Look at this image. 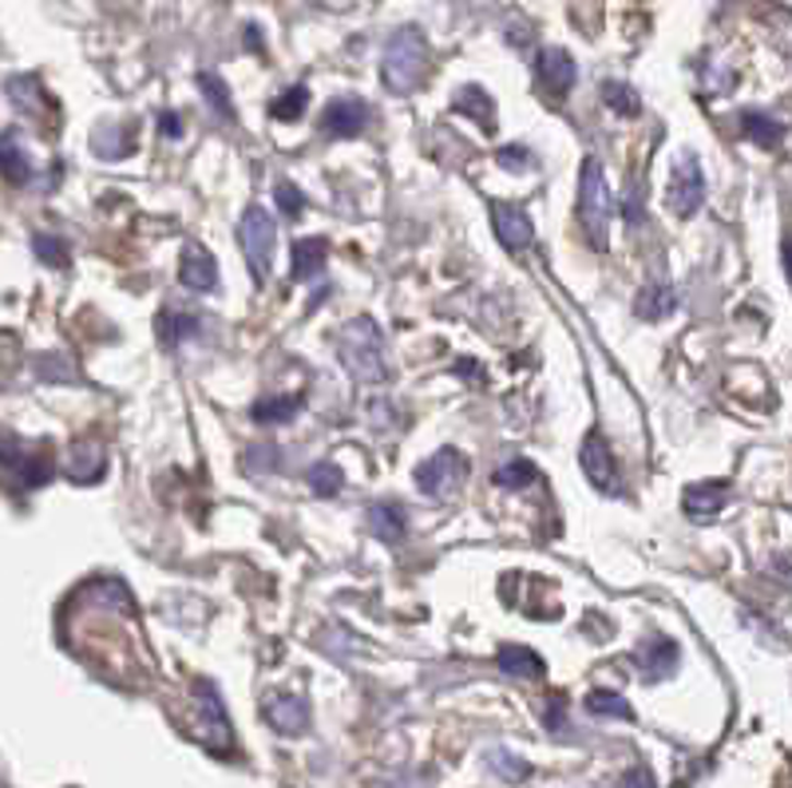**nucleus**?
I'll return each instance as SVG.
<instances>
[{
    "label": "nucleus",
    "mask_w": 792,
    "mask_h": 788,
    "mask_svg": "<svg viewBox=\"0 0 792 788\" xmlns=\"http://www.w3.org/2000/svg\"><path fill=\"white\" fill-rule=\"evenodd\" d=\"M266 714H270V721H273L278 729H282V733H302L305 721H310V714H305V702H302V697H273Z\"/></svg>",
    "instance_id": "obj_18"
},
{
    "label": "nucleus",
    "mask_w": 792,
    "mask_h": 788,
    "mask_svg": "<svg viewBox=\"0 0 792 788\" xmlns=\"http://www.w3.org/2000/svg\"><path fill=\"white\" fill-rule=\"evenodd\" d=\"M298 408H302V396H261L251 408V416L261 425H273V420H290Z\"/></svg>",
    "instance_id": "obj_22"
},
{
    "label": "nucleus",
    "mask_w": 792,
    "mask_h": 788,
    "mask_svg": "<svg viewBox=\"0 0 792 788\" xmlns=\"http://www.w3.org/2000/svg\"><path fill=\"white\" fill-rule=\"evenodd\" d=\"M28 175V166H24V159L16 155V143H12V136L4 139V178L9 183H21V178Z\"/></svg>",
    "instance_id": "obj_32"
},
{
    "label": "nucleus",
    "mask_w": 792,
    "mask_h": 788,
    "mask_svg": "<svg viewBox=\"0 0 792 788\" xmlns=\"http://www.w3.org/2000/svg\"><path fill=\"white\" fill-rule=\"evenodd\" d=\"M784 266H789V278H792V242L784 246Z\"/></svg>",
    "instance_id": "obj_37"
},
{
    "label": "nucleus",
    "mask_w": 792,
    "mask_h": 788,
    "mask_svg": "<svg viewBox=\"0 0 792 788\" xmlns=\"http://www.w3.org/2000/svg\"><path fill=\"white\" fill-rule=\"evenodd\" d=\"M674 293L666 290V286H647V290L638 293L634 301V313L642 317V322H657V317H666V313H674Z\"/></svg>",
    "instance_id": "obj_21"
},
{
    "label": "nucleus",
    "mask_w": 792,
    "mask_h": 788,
    "mask_svg": "<svg viewBox=\"0 0 792 788\" xmlns=\"http://www.w3.org/2000/svg\"><path fill=\"white\" fill-rule=\"evenodd\" d=\"M242 254H246V266H251V278L266 281V274H270V254H273V239H278V227H273L270 210L261 207H251L246 215H242Z\"/></svg>",
    "instance_id": "obj_3"
},
{
    "label": "nucleus",
    "mask_w": 792,
    "mask_h": 788,
    "mask_svg": "<svg viewBox=\"0 0 792 788\" xmlns=\"http://www.w3.org/2000/svg\"><path fill=\"white\" fill-rule=\"evenodd\" d=\"M341 484H345V472L337 464H313V472H310L313 496L329 499V496H337V491H341Z\"/></svg>",
    "instance_id": "obj_24"
},
{
    "label": "nucleus",
    "mask_w": 792,
    "mask_h": 788,
    "mask_svg": "<svg viewBox=\"0 0 792 788\" xmlns=\"http://www.w3.org/2000/svg\"><path fill=\"white\" fill-rule=\"evenodd\" d=\"M701 195H706V178H701V166L698 159L682 155L674 163V175H669V187H666V202L674 215L689 218L694 210L701 207Z\"/></svg>",
    "instance_id": "obj_6"
},
{
    "label": "nucleus",
    "mask_w": 792,
    "mask_h": 788,
    "mask_svg": "<svg viewBox=\"0 0 792 788\" xmlns=\"http://www.w3.org/2000/svg\"><path fill=\"white\" fill-rule=\"evenodd\" d=\"M178 278H183L187 290L210 293L219 286V266H214V258H210L198 242H187V246H183V262H178Z\"/></svg>",
    "instance_id": "obj_11"
},
{
    "label": "nucleus",
    "mask_w": 792,
    "mask_h": 788,
    "mask_svg": "<svg viewBox=\"0 0 792 788\" xmlns=\"http://www.w3.org/2000/svg\"><path fill=\"white\" fill-rule=\"evenodd\" d=\"M606 104L615 107L618 115H638V95L626 83H606Z\"/></svg>",
    "instance_id": "obj_30"
},
{
    "label": "nucleus",
    "mask_w": 792,
    "mask_h": 788,
    "mask_svg": "<svg viewBox=\"0 0 792 788\" xmlns=\"http://www.w3.org/2000/svg\"><path fill=\"white\" fill-rule=\"evenodd\" d=\"M583 472H586V479H591L594 488L598 491H606V496H615L618 491V464H615V456H610V448H606V440H603V432H591L583 440Z\"/></svg>",
    "instance_id": "obj_7"
},
{
    "label": "nucleus",
    "mask_w": 792,
    "mask_h": 788,
    "mask_svg": "<svg viewBox=\"0 0 792 788\" xmlns=\"http://www.w3.org/2000/svg\"><path fill=\"white\" fill-rule=\"evenodd\" d=\"M365 124H369V107L361 104V100H353V95H349V100H334L322 115V131L329 139H353L365 131Z\"/></svg>",
    "instance_id": "obj_10"
},
{
    "label": "nucleus",
    "mask_w": 792,
    "mask_h": 788,
    "mask_svg": "<svg viewBox=\"0 0 792 788\" xmlns=\"http://www.w3.org/2000/svg\"><path fill=\"white\" fill-rule=\"evenodd\" d=\"M730 499V484L725 479H701L694 488H686V511L694 519H713Z\"/></svg>",
    "instance_id": "obj_13"
},
{
    "label": "nucleus",
    "mask_w": 792,
    "mask_h": 788,
    "mask_svg": "<svg viewBox=\"0 0 792 788\" xmlns=\"http://www.w3.org/2000/svg\"><path fill=\"white\" fill-rule=\"evenodd\" d=\"M491 222H496V234H500V242L508 250H527L532 246V218H527V210L515 207V202H496L491 207Z\"/></svg>",
    "instance_id": "obj_12"
},
{
    "label": "nucleus",
    "mask_w": 792,
    "mask_h": 788,
    "mask_svg": "<svg viewBox=\"0 0 792 788\" xmlns=\"http://www.w3.org/2000/svg\"><path fill=\"white\" fill-rule=\"evenodd\" d=\"M471 464L459 448H440L436 456H428L424 464L417 467V488L424 496H452V491L468 479Z\"/></svg>",
    "instance_id": "obj_5"
},
{
    "label": "nucleus",
    "mask_w": 792,
    "mask_h": 788,
    "mask_svg": "<svg viewBox=\"0 0 792 788\" xmlns=\"http://www.w3.org/2000/svg\"><path fill=\"white\" fill-rule=\"evenodd\" d=\"M369 523H373L376 535H381L385 543H393V547L405 540L408 519H405V511L396 508V503H373V508H369Z\"/></svg>",
    "instance_id": "obj_16"
},
{
    "label": "nucleus",
    "mask_w": 792,
    "mask_h": 788,
    "mask_svg": "<svg viewBox=\"0 0 792 788\" xmlns=\"http://www.w3.org/2000/svg\"><path fill=\"white\" fill-rule=\"evenodd\" d=\"M329 258V242L325 239H302L293 246V281H310Z\"/></svg>",
    "instance_id": "obj_14"
},
{
    "label": "nucleus",
    "mask_w": 792,
    "mask_h": 788,
    "mask_svg": "<svg viewBox=\"0 0 792 788\" xmlns=\"http://www.w3.org/2000/svg\"><path fill=\"white\" fill-rule=\"evenodd\" d=\"M305 100H310V92H305V88H290L286 95H278V100H273V107H270L273 119H286V124H293V119L305 112Z\"/></svg>",
    "instance_id": "obj_27"
},
{
    "label": "nucleus",
    "mask_w": 792,
    "mask_h": 788,
    "mask_svg": "<svg viewBox=\"0 0 792 788\" xmlns=\"http://www.w3.org/2000/svg\"><path fill=\"white\" fill-rule=\"evenodd\" d=\"M456 107H459V112H468V115L476 112V115H480V124L491 127V100L480 92V88H468V92H459Z\"/></svg>",
    "instance_id": "obj_29"
},
{
    "label": "nucleus",
    "mask_w": 792,
    "mask_h": 788,
    "mask_svg": "<svg viewBox=\"0 0 792 788\" xmlns=\"http://www.w3.org/2000/svg\"><path fill=\"white\" fill-rule=\"evenodd\" d=\"M674 662H678V646L669 642V638H654V642L647 646V670H650V677L666 674V670H669Z\"/></svg>",
    "instance_id": "obj_25"
},
{
    "label": "nucleus",
    "mask_w": 792,
    "mask_h": 788,
    "mask_svg": "<svg viewBox=\"0 0 792 788\" xmlns=\"http://www.w3.org/2000/svg\"><path fill=\"white\" fill-rule=\"evenodd\" d=\"M341 361L357 381H385V361H381V329L369 317L353 322L341 333Z\"/></svg>",
    "instance_id": "obj_2"
},
{
    "label": "nucleus",
    "mask_w": 792,
    "mask_h": 788,
    "mask_svg": "<svg viewBox=\"0 0 792 788\" xmlns=\"http://www.w3.org/2000/svg\"><path fill=\"white\" fill-rule=\"evenodd\" d=\"M508 159V166H523V159H527V151L523 147H511V151H500V163Z\"/></svg>",
    "instance_id": "obj_35"
},
{
    "label": "nucleus",
    "mask_w": 792,
    "mask_h": 788,
    "mask_svg": "<svg viewBox=\"0 0 792 788\" xmlns=\"http://www.w3.org/2000/svg\"><path fill=\"white\" fill-rule=\"evenodd\" d=\"M68 476L75 479V484H92V479L104 476V452L95 444H75L72 452V464H68Z\"/></svg>",
    "instance_id": "obj_20"
},
{
    "label": "nucleus",
    "mask_w": 792,
    "mask_h": 788,
    "mask_svg": "<svg viewBox=\"0 0 792 788\" xmlns=\"http://www.w3.org/2000/svg\"><path fill=\"white\" fill-rule=\"evenodd\" d=\"M496 662L511 677H543V658L535 650H527V646H500Z\"/></svg>",
    "instance_id": "obj_15"
},
{
    "label": "nucleus",
    "mask_w": 792,
    "mask_h": 788,
    "mask_svg": "<svg viewBox=\"0 0 792 788\" xmlns=\"http://www.w3.org/2000/svg\"><path fill=\"white\" fill-rule=\"evenodd\" d=\"M741 136L745 139H753L757 147H781V139H784V127L777 124V119H769V115H761V112H745L741 115Z\"/></svg>",
    "instance_id": "obj_17"
},
{
    "label": "nucleus",
    "mask_w": 792,
    "mask_h": 788,
    "mask_svg": "<svg viewBox=\"0 0 792 788\" xmlns=\"http://www.w3.org/2000/svg\"><path fill=\"white\" fill-rule=\"evenodd\" d=\"M535 80H539L547 100H563L574 83V60L563 48H547V53H539V60H535Z\"/></svg>",
    "instance_id": "obj_9"
},
{
    "label": "nucleus",
    "mask_w": 792,
    "mask_h": 788,
    "mask_svg": "<svg viewBox=\"0 0 792 788\" xmlns=\"http://www.w3.org/2000/svg\"><path fill=\"white\" fill-rule=\"evenodd\" d=\"M586 706L594 709V714H603V717H634V709H630V702H622L618 694H610V690H594L591 697H586Z\"/></svg>",
    "instance_id": "obj_26"
},
{
    "label": "nucleus",
    "mask_w": 792,
    "mask_h": 788,
    "mask_svg": "<svg viewBox=\"0 0 792 788\" xmlns=\"http://www.w3.org/2000/svg\"><path fill=\"white\" fill-rule=\"evenodd\" d=\"M163 131H167V136H178V119H175V115H163Z\"/></svg>",
    "instance_id": "obj_36"
},
{
    "label": "nucleus",
    "mask_w": 792,
    "mask_h": 788,
    "mask_svg": "<svg viewBox=\"0 0 792 788\" xmlns=\"http://www.w3.org/2000/svg\"><path fill=\"white\" fill-rule=\"evenodd\" d=\"M4 460H9V472H12V479H16V488H44V484L56 476V460L48 448H28L24 460L16 448H9Z\"/></svg>",
    "instance_id": "obj_8"
},
{
    "label": "nucleus",
    "mask_w": 792,
    "mask_h": 788,
    "mask_svg": "<svg viewBox=\"0 0 792 788\" xmlns=\"http://www.w3.org/2000/svg\"><path fill=\"white\" fill-rule=\"evenodd\" d=\"M155 333L159 341H163V349H178V341H187V337H195L198 333V322L190 317V313H159L155 322Z\"/></svg>",
    "instance_id": "obj_19"
},
{
    "label": "nucleus",
    "mask_w": 792,
    "mask_h": 788,
    "mask_svg": "<svg viewBox=\"0 0 792 788\" xmlns=\"http://www.w3.org/2000/svg\"><path fill=\"white\" fill-rule=\"evenodd\" d=\"M198 83H202V88H207V95H210V104L219 107V112H222V115H230V100H226V83H222V80H214V76H202V80H198Z\"/></svg>",
    "instance_id": "obj_33"
},
{
    "label": "nucleus",
    "mask_w": 792,
    "mask_h": 788,
    "mask_svg": "<svg viewBox=\"0 0 792 788\" xmlns=\"http://www.w3.org/2000/svg\"><path fill=\"white\" fill-rule=\"evenodd\" d=\"M563 706H567L563 697H551V709H547V726L551 729H559V714H563Z\"/></svg>",
    "instance_id": "obj_34"
},
{
    "label": "nucleus",
    "mask_w": 792,
    "mask_h": 788,
    "mask_svg": "<svg viewBox=\"0 0 792 788\" xmlns=\"http://www.w3.org/2000/svg\"><path fill=\"white\" fill-rule=\"evenodd\" d=\"M615 202L606 190V178L594 159H583V178H579V222H583L591 246L606 250V227H610Z\"/></svg>",
    "instance_id": "obj_1"
},
{
    "label": "nucleus",
    "mask_w": 792,
    "mask_h": 788,
    "mask_svg": "<svg viewBox=\"0 0 792 788\" xmlns=\"http://www.w3.org/2000/svg\"><path fill=\"white\" fill-rule=\"evenodd\" d=\"M273 195H278V207H282L286 218H298V215H302L305 198H302V190H298V187H290V183H278V190H273Z\"/></svg>",
    "instance_id": "obj_31"
},
{
    "label": "nucleus",
    "mask_w": 792,
    "mask_h": 788,
    "mask_svg": "<svg viewBox=\"0 0 792 788\" xmlns=\"http://www.w3.org/2000/svg\"><path fill=\"white\" fill-rule=\"evenodd\" d=\"M424 63H428V53L420 32H400L385 56V83L393 92H412V88L424 80Z\"/></svg>",
    "instance_id": "obj_4"
},
{
    "label": "nucleus",
    "mask_w": 792,
    "mask_h": 788,
    "mask_svg": "<svg viewBox=\"0 0 792 788\" xmlns=\"http://www.w3.org/2000/svg\"><path fill=\"white\" fill-rule=\"evenodd\" d=\"M32 250H36L48 266H63V262H68V246H63L60 239H53V234H32Z\"/></svg>",
    "instance_id": "obj_28"
},
{
    "label": "nucleus",
    "mask_w": 792,
    "mask_h": 788,
    "mask_svg": "<svg viewBox=\"0 0 792 788\" xmlns=\"http://www.w3.org/2000/svg\"><path fill=\"white\" fill-rule=\"evenodd\" d=\"M535 479H539V467H535L532 460H511V464H503L500 472H496V484H500V488H511V491L527 488Z\"/></svg>",
    "instance_id": "obj_23"
}]
</instances>
